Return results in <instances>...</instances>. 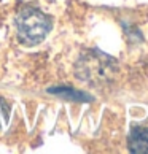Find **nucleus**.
I'll use <instances>...</instances> for the list:
<instances>
[{
    "label": "nucleus",
    "instance_id": "f03ea898",
    "mask_svg": "<svg viewBox=\"0 0 148 154\" xmlns=\"http://www.w3.org/2000/svg\"><path fill=\"white\" fill-rule=\"evenodd\" d=\"M129 151L134 154H148V127H132L128 137Z\"/></svg>",
    "mask_w": 148,
    "mask_h": 154
},
{
    "label": "nucleus",
    "instance_id": "20e7f679",
    "mask_svg": "<svg viewBox=\"0 0 148 154\" xmlns=\"http://www.w3.org/2000/svg\"><path fill=\"white\" fill-rule=\"evenodd\" d=\"M8 121V108L3 103V100H0V129L3 127V124Z\"/></svg>",
    "mask_w": 148,
    "mask_h": 154
},
{
    "label": "nucleus",
    "instance_id": "f257e3e1",
    "mask_svg": "<svg viewBox=\"0 0 148 154\" xmlns=\"http://www.w3.org/2000/svg\"><path fill=\"white\" fill-rule=\"evenodd\" d=\"M51 30V19L35 7L22 8L16 16V33L27 46L42 43Z\"/></svg>",
    "mask_w": 148,
    "mask_h": 154
},
{
    "label": "nucleus",
    "instance_id": "7ed1b4c3",
    "mask_svg": "<svg viewBox=\"0 0 148 154\" xmlns=\"http://www.w3.org/2000/svg\"><path fill=\"white\" fill-rule=\"evenodd\" d=\"M49 92L58 94V95H62V97H67V99H73V100H89V97H86V94L78 92V91H73V89H67V88L49 89Z\"/></svg>",
    "mask_w": 148,
    "mask_h": 154
}]
</instances>
